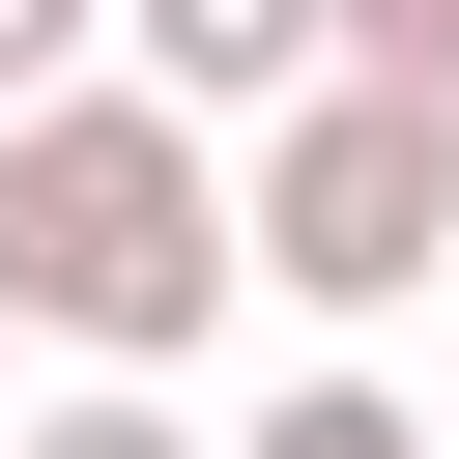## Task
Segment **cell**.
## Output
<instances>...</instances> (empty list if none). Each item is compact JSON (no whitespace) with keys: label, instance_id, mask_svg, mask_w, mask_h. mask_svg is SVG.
I'll list each match as a JSON object with an SVG mask.
<instances>
[{"label":"cell","instance_id":"5","mask_svg":"<svg viewBox=\"0 0 459 459\" xmlns=\"http://www.w3.org/2000/svg\"><path fill=\"white\" fill-rule=\"evenodd\" d=\"M0 459H230V430H172V373H86V402H29Z\"/></svg>","mask_w":459,"mask_h":459},{"label":"cell","instance_id":"1","mask_svg":"<svg viewBox=\"0 0 459 459\" xmlns=\"http://www.w3.org/2000/svg\"><path fill=\"white\" fill-rule=\"evenodd\" d=\"M230 258H258L230 115H172L143 57L57 86V115H0V344H57V373H172V344L230 316Z\"/></svg>","mask_w":459,"mask_h":459},{"label":"cell","instance_id":"7","mask_svg":"<svg viewBox=\"0 0 459 459\" xmlns=\"http://www.w3.org/2000/svg\"><path fill=\"white\" fill-rule=\"evenodd\" d=\"M344 86H430L459 115V0H344Z\"/></svg>","mask_w":459,"mask_h":459},{"label":"cell","instance_id":"4","mask_svg":"<svg viewBox=\"0 0 459 459\" xmlns=\"http://www.w3.org/2000/svg\"><path fill=\"white\" fill-rule=\"evenodd\" d=\"M230 459H459V430H430V402H402V373H287V402H258V430H230Z\"/></svg>","mask_w":459,"mask_h":459},{"label":"cell","instance_id":"3","mask_svg":"<svg viewBox=\"0 0 459 459\" xmlns=\"http://www.w3.org/2000/svg\"><path fill=\"white\" fill-rule=\"evenodd\" d=\"M115 57H143L172 115H230V143H258V115H316V86H344V0H115Z\"/></svg>","mask_w":459,"mask_h":459},{"label":"cell","instance_id":"2","mask_svg":"<svg viewBox=\"0 0 459 459\" xmlns=\"http://www.w3.org/2000/svg\"><path fill=\"white\" fill-rule=\"evenodd\" d=\"M230 201H258V287H287V316H402V287L459 258V115H430V86H316V115L230 143Z\"/></svg>","mask_w":459,"mask_h":459},{"label":"cell","instance_id":"6","mask_svg":"<svg viewBox=\"0 0 459 459\" xmlns=\"http://www.w3.org/2000/svg\"><path fill=\"white\" fill-rule=\"evenodd\" d=\"M57 86H115V0H0V115H57Z\"/></svg>","mask_w":459,"mask_h":459}]
</instances>
